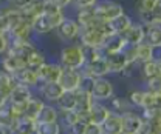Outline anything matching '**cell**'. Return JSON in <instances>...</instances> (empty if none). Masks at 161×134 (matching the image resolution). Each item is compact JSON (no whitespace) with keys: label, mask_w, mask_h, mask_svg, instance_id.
<instances>
[{"label":"cell","mask_w":161,"mask_h":134,"mask_svg":"<svg viewBox=\"0 0 161 134\" xmlns=\"http://www.w3.org/2000/svg\"><path fill=\"white\" fill-rule=\"evenodd\" d=\"M108 100H110V106H108V110H110L112 113L122 114L124 111H127V110H129V100H127L125 97L112 96Z\"/></svg>","instance_id":"34"},{"label":"cell","mask_w":161,"mask_h":134,"mask_svg":"<svg viewBox=\"0 0 161 134\" xmlns=\"http://www.w3.org/2000/svg\"><path fill=\"white\" fill-rule=\"evenodd\" d=\"M75 20L78 22L80 28H87V26H93L96 25L99 20L95 17V13H93V6L92 8H80L76 9V14H75Z\"/></svg>","instance_id":"23"},{"label":"cell","mask_w":161,"mask_h":134,"mask_svg":"<svg viewBox=\"0 0 161 134\" xmlns=\"http://www.w3.org/2000/svg\"><path fill=\"white\" fill-rule=\"evenodd\" d=\"M26 66V63H25V60L20 57H16V56H5V57H2L0 60V70L2 71H5V73H8V74H14L16 71H19L20 68H25Z\"/></svg>","instance_id":"20"},{"label":"cell","mask_w":161,"mask_h":134,"mask_svg":"<svg viewBox=\"0 0 161 134\" xmlns=\"http://www.w3.org/2000/svg\"><path fill=\"white\" fill-rule=\"evenodd\" d=\"M160 94H153L144 90L142 93V102H141V110L142 108H158L160 106Z\"/></svg>","instance_id":"37"},{"label":"cell","mask_w":161,"mask_h":134,"mask_svg":"<svg viewBox=\"0 0 161 134\" xmlns=\"http://www.w3.org/2000/svg\"><path fill=\"white\" fill-rule=\"evenodd\" d=\"M45 62H47L45 53H42V51H39V49H34V51L26 57V60H25L26 68H31V70H34V71H37Z\"/></svg>","instance_id":"32"},{"label":"cell","mask_w":161,"mask_h":134,"mask_svg":"<svg viewBox=\"0 0 161 134\" xmlns=\"http://www.w3.org/2000/svg\"><path fill=\"white\" fill-rule=\"evenodd\" d=\"M30 134H39V133H37V131H36V130H34V131H33V133H30Z\"/></svg>","instance_id":"55"},{"label":"cell","mask_w":161,"mask_h":134,"mask_svg":"<svg viewBox=\"0 0 161 134\" xmlns=\"http://www.w3.org/2000/svg\"><path fill=\"white\" fill-rule=\"evenodd\" d=\"M82 76H90V77H107L110 74L108 71V66H107V62L104 57H98L92 62H87L84 63V66L79 70Z\"/></svg>","instance_id":"7"},{"label":"cell","mask_w":161,"mask_h":134,"mask_svg":"<svg viewBox=\"0 0 161 134\" xmlns=\"http://www.w3.org/2000/svg\"><path fill=\"white\" fill-rule=\"evenodd\" d=\"M90 94L96 102H105L112 96H115V86L107 77H98L93 82V88Z\"/></svg>","instance_id":"6"},{"label":"cell","mask_w":161,"mask_h":134,"mask_svg":"<svg viewBox=\"0 0 161 134\" xmlns=\"http://www.w3.org/2000/svg\"><path fill=\"white\" fill-rule=\"evenodd\" d=\"M54 103H56V108H58L59 113L75 111V108H76V93L75 91H64Z\"/></svg>","instance_id":"22"},{"label":"cell","mask_w":161,"mask_h":134,"mask_svg":"<svg viewBox=\"0 0 161 134\" xmlns=\"http://www.w3.org/2000/svg\"><path fill=\"white\" fill-rule=\"evenodd\" d=\"M11 128H13V133L14 134H30L36 130V122L22 116V117L16 119V122L13 123Z\"/></svg>","instance_id":"26"},{"label":"cell","mask_w":161,"mask_h":134,"mask_svg":"<svg viewBox=\"0 0 161 134\" xmlns=\"http://www.w3.org/2000/svg\"><path fill=\"white\" fill-rule=\"evenodd\" d=\"M121 122H122V134H136L142 119L138 113L127 110L121 114Z\"/></svg>","instance_id":"10"},{"label":"cell","mask_w":161,"mask_h":134,"mask_svg":"<svg viewBox=\"0 0 161 134\" xmlns=\"http://www.w3.org/2000/svg\"><path fill=\"white\" fill-rule=\"evenodd\" d=\"M104 134H122V122H121V114L112 113L105 119V122L101 125Z\"/></svg>","instance_id":"24"},{"label":"cell","mask_w":161,"mask_h":134,"mask_svg":"<svg viewBox=\"0 0 161 134\" xmlns=\"http://www.w3.org/2000/svg\"><path fill=\"white\" fill-rule=\"evenodd\" d=\"M144 31H146V26L144 25H141L140 22H133L129 26V29L124 34H121V36L124 37L127 45L135 46V45H138V43H141L144 40Z\"/></svg>","instance_id":"13"},{"label":"cell","mask_w":161,"mask_h":134,"mask_svg":"<svg viewBox=\"0 0 161 134\" xmlns=\"http://www.w3.org/2000/svg\"><path fill=\"white\" fill-rule=\"evenodd\" d=\"M78 39H79L80 46H87V48H96V49H99V48H102V43H104L105 36H104L99 29L96 28V25H93V26L80 28Z\"/></svg>","instance_id":"4"},{"label":"cell","mask_w":161,"mask_h":134,"mask_svg":"<svg viewBox=\"0 0 161 134\" xmlns=\"http://www.w3.org/2000/svg\"><path fill=\"white\" fill-rule=\"evenodd\" d=\"M9 28H11V20H9V16H8L5 6H3V8H0V33L8 34Z\"/></svg>","instance_id":"41"},{"label":"cell","mask_w":161,"mask_h":134,"mask_svg":"<svg viewBox=\"0 0 161 134\" xmlns=\"http://www.w3.org/2000/svg\"><path fill=\"white\" fill-rule=\"evenodd\" d=\"M14 85H16V82H14L13 76L0 70V91H3V93L9 94V91L13 90V86H14Z\"/></svg>","instance_id":"38"},{"label":"cell","mask_w":161,"mask_h":134,"mask_svg":"<svg viewBox=\"0 0 161 134\" xmlns=\"http://www.w3.org/2000/svg\"><path fill=\"white\" fill-rule=\"evenodd\" d=\"M146 91L153 93V94H160L161 93V77H155V79L146 80Z\"/></svg>","instance_id":"42"},{"label":"cell","mask_w":161,"mask_h":134,"mask_svg":"<svg viewBox=\"0 0 161 134\" xmlns=\"http://www.w3.org/2000/svg\"><path fill=\"white\" fill-rule=\"evenodd\" d=\"M64 19V14H56V16H50V14H40L37 19L31 23L33 26V33L36 36H45V34H50L53 33L58 25Z\"/></svg>","instance_id":"3"},{"label":"cell","mask_w":161,"mask_h":134,"mask_svg":"<svg viewBox=\"0 0 161 134\" xmlns=\"http://www.w3.org/2000/svg\"><path fill=\"white\" fill-rule=\"evenodd\" d=\"M80 74L79 70H70V68H62V73H60L59 79H58V83L62 86L64 91H76L79 88Z\"/></svg>","instance_id":"8"},{"label":"cell","mask_w":161,"mask_h":134,"mask_svg":"<svg viewBox=\"0 0 161 134\" xmlns=\"http://www.w3.org/2000/svg\"><path fill=\"white\" fill-rule=\"evenodd\" d=\"M153 49L152 46H149L147 43L141 42L138 45L133 46V51H135V62L136 63H142V62H147L150 59H153Z\"/></svg>","instance_id":"29"},{"label":"cell","mask_w":161,"mask_h":134,"mask_svg":"<svg viewBox=\"0 0 161 134\" xmlns=\"http://www.w3.org/2000/svg\"><path fill=\"white\" fill-rule=\"evenodd\" d=\"M132 23H133L132 16H129V14H125V13L118 16L116 19L107 22V25H108V28H110V33H113V34H124Z\"/></svg>","instance_id":"21"},{"label":"cell","mask_w":161,"mask_h":134,"mask_svg":"<svg viewBox=\"0 0 161 134\" xmlns=\"http://www.w3.org/2000/svg\"><path fill=\"white\" fill-rule=\"evenodd\" d=\"M140 74L144 80H150L155 77H161V63L157 59H150L147 62L140 63Z\"/></svg>","instance_id":"16"},{"label":"cell","mask_w":161,"mask_h":134,"mask_svg":"<svg viewBox=\"0 0 161 134\" xmlns=\"http://www.w3.org/2000/svg\"><path fill=\"white\" fill-rule=\"evenodd\" d=\"M142 93H144V90H135V91H132L130 93V96H129V103L130 105H133L135 108H140L141 110V102H142Z\"/></svg>","instance_id":"43"},{"label":"cell","mask_w":161,"mask_h":134,"mask_svg":"<svg viewBox=\"0 0 161 134\" xmlns=\"http://www.w3.org/2000/svg\"><path fill=\"white\" fill-rule=\"evenodd\" d=\"M6 49H8V37H6V34L0 33V56L5 54Z\"/></svg>","instance_id":"48"},{"label":"cell","mask_w":161,"mask_h":134,"mask_svg":"<svg viewBox=\"0 0 161 134\" xmlns=\"http://www.w3.org/2000/svg\"><path fill=\"white\" fill-rule=\"evenodd\" d=\"M149 134H161V133H155V131H150Z\"/></svg>","instance_id":"54"},{"label":"cell","mask_w":161,"mask_h":134,"mask_svg":"<svg viewBox=\"0 0 161 134\" xmlns=\"http://www.w3.org/2000/svg\"><path fill=\"white\" fill-rule=\"evenodd\" d=\"M33 96H34V94H33V88H28V86H25V85L16 83V85L13 86V90L9 91V94H8V102H11V103L28 102Z\"/></svg>","instance_id":"18"},{"label":"cell","mask_w":161,"mask_h":134,"mask_svg":"<svg viewBox=\"0 0 161 134\" xmlns=\"http://www.w3.org/2000/svg\"><path fill=\"white\" fill-rule=\"evenodd\" d=\"M98 3V0H73V5L80 9V8H92Z\"/></svg>","instance_id":"46"},{"label":"cell","mask_w":161,"mask_h":134,"mask_svg":"<svg viewBox=\"0 0 161 134\" xmlns=\"http://www.w3.org/2000/svg\"><path fill=\"white\" fill-rule=\"evenodd\" d=\"M110 116V110L107 105L101 103V102H93V105L88 110V122L96 123V125H102L105 122V119Z\"/></svg>","instance_id":"14"},{"label":"cell","mask_w":161,"mask_h":134,"mask_svg":"<svg viewBox=\"0 0 161 134\" xmlns=\"http://www.w3.org/2000/svg\"><path fill=\"white\" fill-rule=\"evenodd\" d=\"M85 134H104V133H102V126L101 125L88 122L87 126H85Z\"/></svg>","instance_id":"47"},{"label":"cell","mask_w":161,"mask_h":134,"mask_svg":"<svg viewBox=\"0 0 161 134\" xmlns=\"http://www.w3.org/2000/svg\"><path fill=\"white\" fill-rule=\"evenodd\" d=\"M59 63L62 68H70V70H80L85 63L82 46L78 45H65L62 46L59 53Z\"/></svg>","instance_id":"1"},{"label":"cell","mask_w":161,"mask_h":134,"mask_svg":"<svg viewBox=\"0 0 161 134\" xmlns=\"http://www.w3.org/2000/svg\"><path fill=\"white\" fill-rule=\"evenodd\" d=\"M36 131L39 134H60L59 122H47V123H36Z\"/></svg>","instance_id":"35"},{"label":"cell","mask_w":161,"mask_h":134,"mask_svg":"<svg viewBox=\"0 0 161 134\" xmlns=\"http://www.w3.org/2000/svg\"><path fill=\"white\" fill-rule=\"evenodd\" d=\"M45 105V102L39 99V97H31L30 99V102H28V106H26V111H25V114L23 117H26V119H30V120H34L36 122V119H37V114H39V111L42 110V106Z\"/></svg>","instance_id":"31"},{"label":"cell","mask_w":161,"mask_h":134,"mask_svg":"<svg viewBox=\"0 0 161 134\" xmlns=\"http://www.w3.org/2000/svg\"><path fill=\"white\" fill-rule=\"evenodd\" d=\"M140 116H141L142 120H146V122H152V120H155V119L161 117L160 106H158V108H142Z\"/></svg>","instance_id":"40"},{"label":"cell","mask_w":161,"mask_h":134,"mask_svg":"<svg viewBox=\"0 0 161 134\" xmlns=\"http://www.w3.org/2000/svg\"><path fill=\"white\" fill-rule=\"evenodd\" d=\"M42 3H43V0H33L28 5L19 8L20 17L26 22H30V23H33L42 14Z\"/></svg>","instance_id":"15"},{"label":"cell","mask_w":161,"mask_h":134,"mask_svg":"<svg viewBox=\"0 0 161 134\" xmlns=\"http://www.w3.org/2000/svg\"><path fill=\"white\" fill-rule=\"evenodd\" d=\"M42 13L43 14H50V16L64 14L62 13V8H59L53 0H43V3H42Z\"/></svg>","instance_id":"39"},{"label":"cell","mask_w":161,"mask_h":134,"mask_svg":"<svg viewBox=\"0 0 161 134\" xmlns=\"http://www.w3.org/2000/svg\"><path fill=\"white\" fill-rule=\"evenodd\" d=\"M8 102V94L6 93H3V91H0V106L2 105H5Z\"/></svg>","instance_id":"53"},{"label":"cell","mask_w":161,"mask_h":134,"mask_svg":"<svg viewBox=\"0 0 161 134\" xmlns=\"http://www.w3.org/2000/svg\"><path fill=\"white\" fill-rule=\"evenodd\" d=\"M136 13L140 11H160L161 0H135Z\"/></svg>","instance_id":"36"},{"label":"cell","mask_w":161,"mask_h":134,"mask_svg":"<svg viewBox=\"0 0 161 134\" xmlns=\"http://www.w3.org/2000/svg\"><path fill=\"white\" fill-rule=\"evenodd\" d=\"M104 59L107 62L110 74H119L124 70V66L127 65V60L124 57L122 51L121 53H112V54H104Z\"/></svg>","instance_id":"19"},{"label":"cell","mask_w":161,"mask_h":134,"mask_svg":"<svg viewBox=\"0 0 161 134\" xmlns=\"http://www.w3.org/2000/svg\"><path fill=\"white\" fill-rule=\"evenodd\" d=\"M150 131H152V125H150V122L142 120V122H141L140 130H138V133H136V134H149Z\"/></svg>","instance_id":"49"},{"label":"cell","mask_w":161,"mask_h":134,"mask_svg":"<svg viewBox=\"0 0 161 134\" xmlns=\"http://www.w3.org/2000/svg\"><path fill=\"white\" fill-rule=\"evenodd\" d=\"M76 108L75 111L76 113H87L90 110V106L93 105V97L90 93H85V91H80V90H76Z\"/></svg>","instance_id":"28"},{"label":"cell","mask_w":161,"mask_h":134,"mask_svg":"<svg viewBox=\"0 0 161 134\" xmlns=\"http://www.w3.org/2000/svg\"><path fill=\"white\" fill-rule=\"evenodd\" d=\"M59 119V111L56 106L53 105H43L42 110L37 114V119H36V123H47V122H58Z\"/></svg>","instance_id":"27"},{"label":"cell","mask_w":161,"mask_h":134,"mask_svg":"<svg viewBox=\"0 0 161 134\" xmlns=\"http://www.w3.org/2000/svg\"><path fill=\"white\" fill-rule=\"evenodd\" d=\"M30 2H33V0H11V6H16V8H22V6L28 5Z\"/></svg>","instance_id":"51"},{"label":"cell","mask_w":161,"mask_h":134,"mask_svg":"<svg viewBox=\"0 0 161 134\" xmlns=\"http://www.w3.org/2000/svg\"><path fill=\"white\" fill-rule=\"evenodd\" d=\"M0 134H14V133H13V128L11 126H6V125H2L0 123Z\"/></svg>","instance_id":"52"},{"label":"cell","mask_w":161,"mask_h":134,"mask_svg":"<svg viewBox=\"0 0 161 134\" xmlns=\"http://www.w3.org/2000/svg\"><path fill=\"white\" fill-rule=\"evenodd\" d=\"M79 29L80 26L78 25V22L71 17H64L62 22L58 25V28L54 29L56 36L59 37L60 42L64 43H70L73 40H76L79 36Z\"/></svg>","instance_id":"5"},{"label":"cell","mask_w":161,"mask_h":134,"mask_svg":"<svg viewBox=\"0 0 161 134\" xmlns=\"http://www.w3.org/2000/svg\"><path fill=\"white\" fill-rule=\"evenodd\" d=\"M37 86H39V90H40V93H42V96H43V99H45L47 102H51V103H54V102L60 97V94L64 93L62 86H60L58 82L39 83Z\"/></svg>","instance_id":"17"},{"label":"cell","mask_w":161,"mask_h":134,"mask_svg":"<svg viewBox=\"0 0 161 134\" xmlns=\"http://www.w3.org/2000/svg\"><path fill=\"white\" fill-rule=\"evenodd\" d=\"M85 126H87V123L85 122H75V123H71L68 128H67V131L68 134H85Z\"/></svg>","instance_id":"45"},{"label":"cell","mask_w":161,"mask_h":134,"mask_svg":"<svg viewBox=\"0 0 161 134\" xmlns=\"http://www.w3.org/2000/svg\"><path fill=\"white\" fill-rule=\"evenodd\" d=\"M93 13L99 22H110L125 11L124 6L116 0H98V3L93 6Z\"/></svg>","instance_id":"2"},{"label":"cell","mask_w":161,"mask_h":134,"mask_svg":"<svg viewBox=\"0 0 161 134\" xmlns=\"http://www.w3.org/2000/svg\"><path fill=\"white\" fill-rule=\"evenodd\" d=\"M144 43H147L152 48H161V25L146 26L144 31Z\"/></svg>","instance_id":"25"},{"label":"cell","mask_w":161,"mask_h":134,"mask_svg":"<svg viewBox=\"0 0 161 134\" xmlns=\"http://www.w3.org/2000/svg\"><path fill=\"white\" fill-rule=\"evenodd\" d=\"M138 14V22L144 26H153V25H161V14L160 11H140Z\"/></svg>","instance_id":"30"},{"label":"cell","mask_w":161,"mask_h":134,"mask_svg":"<svg viewBox=\"0 0 161 134\" xmlns=\"http://www.w3.org/2000/svg\"><path fill=\"white\" fill-rule=\"evenodd\" d=\"M93 82H95V77L82 76V79H80V83H79V88H78V90H80V91H85V93H92Z\"/></svg>","instance_id":"44"},{"label":"cell","mask_w":161,"mask_h":134,"mask_svg":"<svg viewBox=\"0 0 161 134\" xmlns=\"http://www.w3.org/2000/svg\"><path fill=\"white\" fill-rule=\"evenodd\" d=\"M0 3H2V2H0Z\"/></svg>","instance_id":"56"},{"label":"cell","mask_w":161,"mask_h":134,"mask_svg":"<svg viewBox=\"0 0 161 134\" xmlns=\"http://www.w3.org/2000/svg\"><path fill=\"white\" fill-rule=\"evenodd\" d=\"M17 116L14 114L9 102H6L5 105L0 106V123L2 125H6V126H13V123L16 122Z\"/></svg>","instance_id":"33"},{"label":"cell","mask_w":161,"mask_h":134,"mask_svg":"<svg viewBox=\"0 0 161 134\" xmlns=\"http://www.w3.org/2000/svg\"><path fill=\"white\" fill-rule=\"evenodd\" d=\"M13 79L16 83L19 85H25L28 88H36L39 85V77H37V73L31 68H20L19 71H16L13 74Z\"/></svg>","instance_id":"11"},{"label":"cell","mask_w":161,"mask_h":134,"mask_svg":"<svg viewBox=\"0 0 161 134\" xmlns=\"http://www.w3.org/2000/svg\"><path fill=\"white\" fill-rule=\"evenodd\" d=\"M127 46L125 40L121 34H107L102 43V53L104 54H112V53H121L124 48Z\"/></svg>","instance_id":"12"},{"label":"cell","mask_w":161,"mask_h":134,"mask_svg":"<svg viewBox=\"0 0 161 134\" xmlns=\"http://www.w3.org/2000/svg\"><path fill=\"white\" fill-rule=\"evenodd\" d=\"M36 73L39 77V83L58 82L60 73H62V66L59 62H45Z\"/></svg>","instance_id":"9"},{"label":"cell","mask_w":161,"mask_h":134,"mask_svg":"<svg viewBox=\"0 0 161 134\" xmlns=\"http://www.w3.org/2000/svg\"><path fill=\"white\" fill-rule=\"evenodd\" d=\"M59 8H62V11L65 9V8H68V6H71L73 5V0H53Z\"/></svg>","instance_id":"50"}]
</instances>
